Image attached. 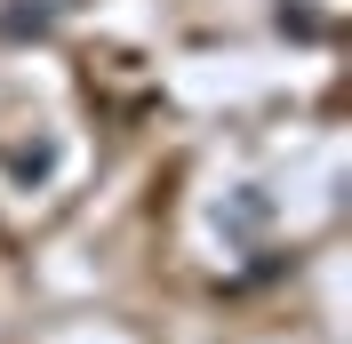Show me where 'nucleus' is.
<instances>
[{
    "instance_id": "f257e3e1",
    "label": "nucleus",
    "mask_w": 352,
    "mask_h": 344,
    "mask_svg": "<svg viewBox=\"0 0 352 344\" xmlns=\"http://www.w3.org/2000/svg\"><path fill=\"white\" fill-rule=\"evenodd\" d=\"M264 216H272V200H264V193H256V184H248V193H241V200H224V208H217V224H224V233H256Z\"/></svg>"
},
{
    "instance_id": "f03ea898",
    "label": "nucleus",
    "mask_w": 352,
    "mask_h": 344,
    "mask_svg": "<svg viewBox=\"0 0 352 344\" xmlns=\"http://www.w3.org/2000/svg\"><path fill=\"white\" fill-rule=\"evenodd\" d=\"M8 169H16L24 184H41V176L56 169V144H16V152H8Z\"/></svg>"
},
{
    "instance_id": "7ed1b4c3",
    "label": "nucleus",
    "mask_w": 352,
    "mask_h": 344,
    "mask_svg": "<svg viewBox=\"0 0 352 344\" xmlns=\"http://www.w3.org/2000/svg\"><path fill=\"white\" fill-rule=\"evenodd\" d=\"M280 32H296V41H312V32H320V17H312V8H280Z\"/></svg>"
}]
</instances>
